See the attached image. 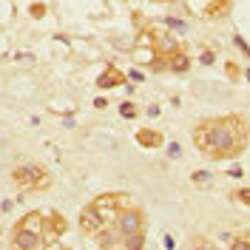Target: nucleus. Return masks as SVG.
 I'll return each mask as SVG.
<instances>
[{
	"label": "nucleus",
	"instance_id": "f257e3e1",
	"mask_svg": "<svg viewBox=\"0 0 250 250\" xmlns=\"http://www.w3.org/2000/svg\"><path fill=\"white\" fill-rule=\"evenodd\" d=\"M193 140L199 151L213 159L236 156L245 145V125L239 117H225V120H208L193 131Z\"/></svg>",
	"mask_w": 250,
	"mask_h": 250
},
{
	"label": "nucleus",
	"instance_id": "f03ea898",
	"mask_svg": "<svg viewBox=\"0 0 250 250\" xmlns=\"http://www.w3.org/2000/svg\"><path fill=\"white\" fill-rule=\"evenodd\" d=\"M15 182L23 188H43L48 185V173L40 165H23L15 171Z\"/></svg>",
	"mask_w": 250,
	"mask_h": 250
},
{
	"label": "nucleus",
	"instance_id": "7ed1b4c3",
	"mask_svg": "<svg viewBox=\"0 0 250 250\" xmlns=\"http://www.w3.org/2000/svg\"><path fill=\"white\" fill-rule=\"evenodd\" d=\"M120 233L123 236H134V233H142V213L140 210H125L120 213Z\"/></svg>",
	"mask_w": 250,
	"mask_h": 250
},
{
	"label": "nucleus",
	"instance_id": "20e7f679",
	"mask_svg": "<svg viewBox=\"0 0 250 250\" xmlns=\"http://www.w3.org/2000/svg\"><path fill=\"white\" fill-rule=\"evenodd\" d=\"M103 225H105V219H103V213H100L94 205L83 210V216H80V228H83V233H97V230H103Z\"/></svg>",
	"mask_w": 250,
	"mask_h": 250
},
{
	"label": "nucleus",
	"instance_id": "39448f33",
	"mask_svg": "<svg viewBox=\"0 0 250 250\" xmlns=\"http://www.w3.org/2000/svg\"><path fill=\"white\" fill-rule=\"evenodd\" d=\"M40 239H43V236L29 233V230H20V228H17L15 230V248H26V250L40 248Z\"/></svg>",
	"mask_w": 250,
	"mask_h": 250
},
{
	"label": "nucleus",
	"instance_id": "423d86ee",
	"mask_svg": "<svg viewBox=\"0 0 250 250\" xmlns=\"http://www.w3.org/2000/svg\"><path fill=\"white\" fill-rule=\"evenodd\" d=\"M17 228H20V230H29V233L43 236V213H29V216L23 219Z\"/></svg>",
	"mask_w": 250,
	"mask_h": 250
},
{
	"label": "nucleus",
	"instance_id": "0eeeda50",
	"mask_svg": "<svg viewBox=\"0 0 250 250\" xmlns=\"http://www.w3.org/2000/svg\"><path fill=\"white\" fill-rule=\"evenodd\" d=\"M97 85H100V88H114V85H123V74H120L117 68H108L103 77L97 80Z\"/></svg>",
	"mask_w": 250,
	"mask_h": 250
},
{
	"label": "nucleus",
	"instance_id": "6e6552de",
	"mask_svg": "<svg viewBox=\"0 0 250 250\" xmlns=\"http://www.w3.org/2000/svg\"><path fill=\"white\" fill-rule=\"evenodd\" d=\"M137 142L145 145V148H151V145H159L162 137H159V134H151V131H140V134H137Z\"/></svg>",
	"mask_w": 250,
	"mask_h": 250
},
{
	"label": "nucleus",
	"instance_id": "1a4fd4ad",
	"mask_svg": "<svg viewBox=\"0 0 250 250\" xmlns=\"http://www.w3.org/2000/svg\"><path fill=\"white\" fill-rule=\"evenodd\" d=\"M142 245H145V239H142V233L128 236V242H125V248H128V250H140Z\"/></svg>",
	"mask_w": 250,
	"mask_h": 250
},
{
	"label": "nucleus",
	"instance_id": "9d476101",
	"mask_svg": "<svg viewBox=\"0 0 250 250\" xmlns=\"http://www.w3.org/2000/svg\"><path fill=\"white\" fill-rule=\"evenodd\" d=\"M171 68H173V71H185V68H188V57H185V54H173Z\"/></svg>",
	"mask_w": 250,
	"mask_h": 250
},
{
	"label": "nucleus",
	"instance_id": "9b49d317",
	"mask_svg": "<svg viewBox=\"0 0 250 250\" xmlns=\"http://www.w3.org/2000/svg\"><path fill=\"white\" fill-rule=\"evenodd\" d=\"M120 114H123L125 120H131V117H137V108H134L131 103H123V105H120Z\"/></svg>",
	"mask_w": 250,
	"mask_h": 250
},
{
	"label": "nucleus",
	"instance_id": "f8f14e48",
	"mask_svg": "<svg viewBox=\"0 0 250 250\" xmlns=\"http://www.w3.org/2000/svg\"><path fill=\"white\" fill-rule=\"evenodd\" d=\"M168 23H171L176 31H185V23H179V20H168Z\"/></svg>",
	"mask_w": 250,
	"mask_h": 250
},
{
	"label": "nucleus",
	"instance_id": "ddd939ff",
	"mask_svg": "<svg viewBox=\"0 0 250 250\" xmlns=\"http://www.w3.org/2000/svg\"><path fill=\"white\" fill-rule=\"evenodd\" d=\"M239 199H242V202H248V205H250V190H239Z\"/></svg>",
	"mask_w": 250,
	"mask_h": 250
}]
</instances>
